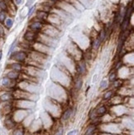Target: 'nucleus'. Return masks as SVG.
Returning <instances> with one entry per match:
<instances>
[{
  "label": "nucleus",
  "instance_id": "obj_29",
  "mask_svg": "<svg viewBox=\"0 0 134 135\" xmlns=\"http://www.w3.org/2000/svg\"><path fill=\"white\" fill-rule=\"evenodd\" d=\"M14 1H15V4L17 5H20L23 3V0H14Z\"/></svg>",
  "mask_w": 134,
  "mask_h": 135
},
{
  "label": "nucleus",
  "instance_id": "obj_15",
  "mask_svg": "<svg viewBox=\"0 0 134 135\" xmlns=\"http://www.w3.org/2000/svg\"><path fill=\"white\" fill-rule=\"evenodd\" d=\"M12 98V95L9 93H5L0 96V100H2V101H7V100H11Z\"/></svg>",
  "mask_w": 134,
  "mask_h": 135
},
{
  "label": "nucleus",
  "instance_id": "obj_4",
  "mask_svg": "<svg viewBox=\"0 0 134 135\" xmlns=\"http://www.w3.org/2000/svg\"><path fill=\"white\" fill-rule=\"evenodd\" d=\"M37 18L41 21H44L48 18V13L44 10H39L37 12Z\"/></svg>",
  "mask_w": 134,
  "mask_h": 135
},
{
  "label": "nucleus",
  "instance_id": "obj_13",
  "mask_svg": "<svg viewBox=\"0 0 134 135\" xmlns=\"http://www.w3.org/2000/svg\"><path fill=\"white\" fill-rule=\"evenodd\" d=\"M71 114H72L71 109H67V110L64 113V114H63L62 119H63V120H67V119H69L70 118V116H71Z\"/></svg>",
  "mask_w": 134,
  "mask_h": 135
},
{
  "label": "nucleus",
  "instance_id": "obj_1",
  "mask_svg": "<svg viewBox=\"0 0 134 135\" xmlns=\"http://www.w3.org/2000/svg\"><path fill=\"white\" fill-rule=\"evenodd\" d=\"M11 57H12V59L17 61V62H23L26 60L27 53L23 51H16V52L13 53V54L11 55Z\"/></svg>",
  "mask_w": 134,
  "mask_h": 135
},
{
  "label": "nucleus",
  "instance_id": "obj_26",
  "mask_svg": "<svg viewBox=\"0 0 134 135\" xmlns=\"http://www.w3.org/2000/svg\"><path fill=\"white\" fill-rule=\"evenodd\" d=\"M77 134H78V130L77 129L71 130V131H70L67 133V135H77Z\"/></svg>",
  "mask_w": 134,
  "mask_h": 135
},
{
  "label": "nucleus",
  "instance_id": "obj_28",
  "mask_svg": "<svg viewBox=\"0 0 134 135\" xmlns=\"http://www.w3.org/2000/svg\"><path fill=\"white\" fill-rule=\"evenodd\" d=\"M34 1H35V0H28L27 3V6H28V7H31V5L33 4V3H34Z\"/></svg>",
  "mask_w": 134,
  "mask_h": 135
},
{
  "label": "nucleus",
  "instance_id": "obj_18",
  "mask_svg": "<svg viewBox=\"0 0 134 135\" xmlns=\"http://www.w3.org/2000/svg\"><path fill=\"white\" fill-rule=\"evenodd\" d=\"M100 44H101V42H100V40H99V38H97L94 42V43H93V48H94V50H97L98 48L99 47V46H100Z\"/></svg>",
  "mask_w": 134,
  "mask_h": 135
},
{
  "label": "nucleus",
  "instance_id": "obj_33",
  "mask_svg": "<svg viewBox=\"0 0 134 135\" xmlns=\"http://www.w3.org/2000/svg\"><path fill=\"white\" fill-rule=\"evenodd\" d=\"M91 135H94V133H93V134H91Z\"/></svg>",
  "mask_w": 134,
  "mask_h": 135
},
{
  "label": "nucleus",
  "instance_id": "obj_8",
  "mask_svg": "<svg viewBox=\"0 0 134 135\" xmlns=\"http://www.w3.org/2000/svg\"><path fill=\"white\" fill-rule=\"evenodd\" d=\"M13 19L11 18H6V20L4 21V25H5V27L8 28V29H10V28H12V27L13 26Z\"/></svg>",
  "mask_w": 134,
  "mask_h": 135
},
{
  "label": "nucleus",
  "instance_id": "obj_20",
  "mask_svg": "<svg viewBox=\"0 0 134 135\" xmlns=\"http://www.w3.org/2000/svg\"><path fill=\"white\" fill-rule=\"evenodd\" d=\"M24 133L25 131L23 128H18V129H16L13 132L12 135H24Z\"/></svg>",
  "mask_w": 134,
  "mask_h": 135
},
{
  "label": "nucleus",
  "instance_id": "obj_30",
  "mask_svg": "<svg viewBox=\"0 0 134 135\" xmlns=\"http://www.w3.org/2000/svg\"><path fill=\"white\" fill-rule=\"evenodd\" d=\"M55 135H63V130L62 129H60L59 131H58Z\"/></svg>",
  "mask_w": 134,
  "mask_h": 135
},
{
  "label": "nucleus",
  "instance_id": "obj_23",
  "mask_svg": "<svg viewBox=\"0 0 134 135\" xmlns=\"http://www.w3.org/2000/svg\"><path fill=\"white\" fill-rule=\"evenodd\" d=\"M109 81H117V75L116 73H111L110 74V76H109Z\"/></svg>",
  "mask_w": 134,
  "mask_h": 135
},
{
  "label": "nucleus",
  "instance_id": "obj_12",
  "mask_svg": "<svg viewBox=\"0 0 134 135\" xmlns=\"http://www.w3.org/2000/svg\"><path fill=\"white\" fill-rule=\"evenodd\" d=\"M7 18H8L7 12L3 11V10L0 11V23H1V24H3V23H4V21H5Z\"/></svg>",
  "mask_w": 134,
  "mask_h": 135
},
{
  "label": "nucleus",
  "instance_id": "obj_25",
  "mask_svg": "<svg viewBox=\"0 0 134 135\" xmlns=\"http://www.w3.org/2000/svg\"><path fill=\"white\" fill-rule=\"evenodd\" d=\"M5 34V31H4V27L2 26V24L0 23V37H3Z\"/></svg>",
  "mask_w": 134,
  "mask_h": 135
},
{
  "label": "nucleus",
  "instance_id": "obj_21",
  "mask_svg": "<svg viewBox=\"0 0 134 135\" xmlns=\"http://www.w3.org/2000/svg\"><path fill=\"white\" fill-rule=\"evenodd\" d=\"M82 85H83V81H82L81 79H79L78 81H76V83H75V89H76L77 90H80V89H81Z\"/></svg>",
  "mask_w": 134,
  "mask_h": 135
},
{
  "label": "nucleus",
  "instance_id": "obj_22",
  "mask_svg": "<svg viewBox=\"0 0 134 135\" xmlns=\"http://www.w3.org/2000/svg\"><path fill=\"white\" fill-rule=\"evenodd\" d=\"M95 129H96V128L94 126L89 127V128L87 129V131H86V133H85V134H84V135H91V134H93V133H94V130H95Z\"/></svg>",
  "mask_w": 134,
  "mask_h": 135
},
{
  "label": "nucleus",
  "instance_id": "obj_14",
  "mask_svg": "<svg viewBox=\"0 0 134 135\" xmlns=\"http://www.w3.org/2000/svg\"><path fill=\"white\" fill-rule=\"evenodd\" d=\"M5 125L7 126L8 128H12L15 126V123L12 121V119H7L5 120Z\"/></svg>",
  "mask_w": 134,
  "mask_h": 135
},
{
  "label": "nucleus",
  "instance_id": "obj_6",
  "mask_svg": "<svg viewBox=\"0 0 134 135\" xmlns=\"http://www.w3.org/2000/svg\"><path fill=\"white\" fill-rule=\"evenodd\" d=\"M7 77L9 78L10 80H16L19 77V72L16 71V70H10L8 73L7 74Z\"/></svg>",
  "mask_w": 134,
  "mask_h": 135
},
{
  "label": "nucleus",
  "instance_id": "obj_7",
  "mask_svg": "<svg viewBox=\"0 0 134 135\" xmlns=\"http://www.w3.org/2000/svg\"><path fill=\"white\" fill-rule=\"evenodd\" d=\"M86 71V66L84 62H82V63L79 64L77 66V72L79 74H84Z\"/></svg>",
  "mask_w": 134,
  "mask_h": 135
},
{
  "label": "nucleus",
  "instance_id": "obj_31",
  "mask_svg": "<svg viewBox=\"0 0 134 135\" xmlns=\"http://www.w3.org/2000/svg\"><path fill=\"white\" fill-rule=\"evenodd\" d=\"M2 57H3V52H2V51H0V61H1Z\"/></svg>",
  "mask_w": 134,
  "mask_h": 135
},
{
  "label": "nucleus",
  "instance_id": "obj_32",
  "mask_svg": "<svg viewBox=\"0 0 134 135\" xmlns=\"http://www.w3.org/2000/svg\"><path fill=\"white\" fill-rule=\"evenodd\" d=\"M50 1H51V2H53V3H56V2H57V1H59V0H50Z\"/></svg>",
  "mask_w": 134,
  "mask_h": 135
},
{
  "label": "nucleus",
  "instance_id": "obj_5",
  "mask_svg": "<svg viewBox=\"0 0 134 135\" xmlns=\"http://www.w3.org/2000/svg\"><path fill=\"white\" fill-rule=\"evenodd\" d=\"M9 68L12 70H16V71L20 72L23 69V66L20 62H15V63H12L9 65Z\"/></svg>",
  "mask_w": 134,
  "mask_h": 135
},
{
  "label": "nucleus",
  "instance_id": "obj_9",
  "mask_svg": "<svg viewBox=\"0 0 134 135\" xmlns=\"http://www.w3.org/2000/svg\"><path fill=\"white\" fill-rule=\"evenodd\" d=\"M17 43H18V40L17 39H15V40L12 42V43L11 44L10 47H9V50H8V56H10L11 54H12V52H13L14 49H15L16 46H17Z\"/></svg>",
  "mask_w": 134,
  "mask_h": 135
},
{
  "label": "nucleus",
  "instance_id": "obj_16",
  "mask_svg": "<svg viewBox=\"0 0 134 135\" xmlns=\"http://www.w3.org/2000/svg\"><path fill=\"white\" fill-rule=\"evenodd\" d=\"M0 9L3 11H5V12H7L8 10L7 3L5 1H4V0H0Z\"/></svg>",
  "mask_w": 134,
  "mask_h": 135
},
{
  "label": "nucleus",
  "instance_id": "obj_17",
  "mask_svg": "<svg viewBox=\"0 0 134 135\" xmlns=\"http://www.w3.org/2000/svg\"><path fill=\"white\" fill-rule=\"evenodd\" d=\"M36 7L37 6L36 5H32V6H31V7L29 8V9H28V12H27V17L28 18H30V17H31V15L33 14V12H35V10H36Z\"/></svg>",
  "mask_w": 134,
  "mask_h": 135
},
{
  "label": "nucleus",
  "instance_id": "obj_10",
  "mask_svg": "<svg viewBox=\"0 0 134 135\" xmlns=\"http://www.w3.org/2000/svg\"><path fill=\"white\" fill-rule=\"evenodd\" d=\"M107 109H106V107L105 106H101V107H99V109H97L96 111V115H99V116H102L106 113Z\"/></svg>",
  "mask_w": 134,
  "mask_h": 135
},
{
  "label": "nucleus",
  "instance_id": "obj_19",
  "mask_svg": "<svg viewBox=\"0 0 134 135\" xmlns=\"http://www.w3.org/2000/svg\"><path fill=\"white\" fill-rule=\"evenodd\" d=\"M105 37H106V32H105L104 30H102L101 32H100V33H99V36L98 38L100 40V42H103V40L105 39Z\"/></svg>",
  "mask_w": 134,
  "mask_h": 135
},
{
  "label": "nucleus",
  "instance_id": "obj_2",
  "mask_svg": "<svg viewBox=\"0 0 134 135\" xmlns=\"http://www.w3.org/2000/svg\"><path fill=\"white\" fill-rule=\"evenodd\" d=\"M28 27H29V30H31V31L37 32L42 29V27H43V23L41 21H39V20L38 21H34L29 25Z\"/></svg>",
  "mask_w": 134,
  "mask_h": 135
},
{
  "label": "nucleus",
  "instance_id": "obj_27",
  "mask_svg": "<svg viewBox=\"0 0 134 135\" xmlns=\"http://www.w3.org/2000/svg\"><path fill=\"white\" fill-rule=\"evenodd\" d=\"M107 86V81H102L101 84H100V87L101 88H105Z\"/></svg>",
  "mask_w": 134,
  "mask_h": 135
},
{
  "label": "nucleus",
  "instance_id": "obj_3",
  "mask_svg": "<svg viewBox=\"0 0 134 135\" xmlns=\"http://www.w3.org/2000/svg\"><path fill=\"white\" fill-rule=\"evenodd\" d=\"M24 39L27 42H33V41H35L36 39L37 38V32H33V31H31V30H28L25 32L24 36H23Z\"/></svg>",
  "mask_w": 134,
  "mask_h": 135
},
{
  "label": "nucleus",
  "instance_id": "obj_11",
  "mask_svg": "<svg viewBox=\"0 0 134 135\" xmlns=\"http://www.w3.org/2000/svg\"><path fill=\"white\" fill-rule=\"evenodd\" d=\"M11 81H12V80H10L9 78H8L7 76H6V77H4L2 79V81H1V84H2L3 86L8 87V86H9L11 85Z\"/></svg>",
  "mask_w": 134,
  "mask_h": 135
},
{
  "label": "nucleus",
  "instance_id": "obj_24",
  "mask_svg": "<svg viewBox=\"0 0 134 135\" xmlns=\"http://www.w3.org/2000/svg\"><path fill=\"white\" fill-rule=\"evenodd\" d=\"M112 95H113V92H112V91H108L104 95H103V99H104V100H108V99L111 98Z\"/></svg>",
  "mask_w": 134,
  "mask_h": 135
}]
</instances>
